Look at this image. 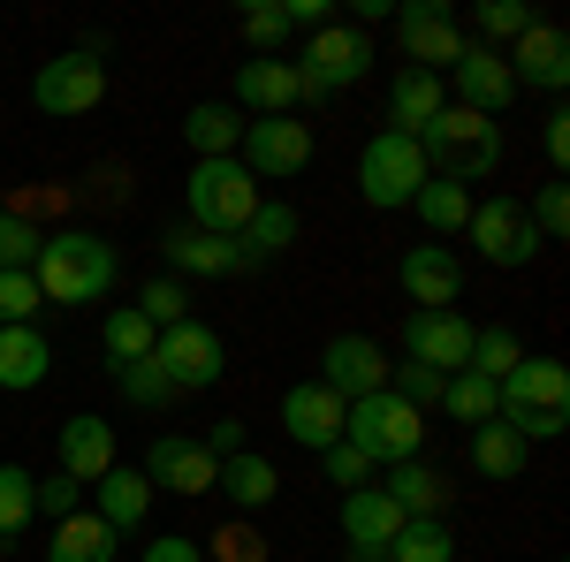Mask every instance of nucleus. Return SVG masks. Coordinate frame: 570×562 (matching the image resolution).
<instances>
[{
	"mask_svg": "<svg viewBox=\"0 0 570 562\" xmlns=\"http://www.w3.org/2000/svg\"><path fill=\"white\" fill-rule=\"evenodd\" d=\"M419 152H426V175L434 183H487V175L502 168V122H487V115H472V107H441L434 122L419 130Z\"/></svg>",
	"mask_w": 570,
	"mask_h": 562,
	"instance_id": "1",
	"label": "nucleus"
},
{
	"mask_svg": "<svg viewBox=\"0 0 570 562\" xmlns=\"http://www.w3.org/2000/svg\"><path fill=\"white\" fill-rule=\"evenodd\" d=\"M115 244H99L91 228H61V236H46L39 244V266H31V282H39L46 304H99L115 289Z\"/></svg>",
	"mask_w": 570,
	"mask_h": 562,
	"instance_id": "2",
	"label": "nucleus"
},
{
	"mask_svg": "<svg viewBox=\"0 0 570 562\" xmlns=\"http://www.w3.org/2000/svg\"><path fill=\"white\" fill-rule=\"evenodd\" d=\"M502 418L525 441H563L570 426V373L563 357H518L502 373Z\"/></svg>",
	"mask_w": 570,
	"mask_h": 562,
	"instance_id": "3",
	"label": "nucleus"
},
{
	"mask_svg": "<svg viewBox=\"0 0 570 562\" xmlns=\"http://www.w3.org/2000/svg\"><path fill=\"white\" fill-rule=\"evenodd\" d=\"M183 206H190V228H206V236H236L266 198H259V183L244 175V160H198L190 183H183Z\"/></svg>",
	"mask_w": 570,
	"mask_h": 562,
	"instance_id": "4",
	"label": "nucleus"
},
{
	"mask_svg": "<svg viewBox=\"0 0 570 562\" xmlns=\"http://www.w3.org/2000/svg\"><path fill=\"white\" fill-rule=\"evenodd\" d=\"M426 183H434V175H426V152H419V137L381 130L373 145H365V152H357V198H365L373 214H395V206H411Z\"/></svg>",
	"mask_w": 570,
	"mask_h": 562,
	"instance_id": "5",
	"label": "nucleus"
},
{
	"mask_svg": "<svg viewBox=\"0 0 570 562\" xmlns=\"http://www.w3.org/2000/svg\"><path fill=\"white\" fill-rule=\"evenodd\" d=\"M343 441H351V448H365L373 464H403V456H419L426 418L381 388V395H365V403H351V411H343Z\"/></svg>",
	"mask_w": 570,
	"mask_h": 562,
	"instance_id": "6",
	"label": "nucleus"
},
{
	"mask_svg": "<svg viewBox=\"0 0 570 562\" xmlns=\"http://www.w3.org/2000/svg\"><path fill=\"white\" fill-rule=\"evenodd\" d=\"M297 77H305V99H335V91L365 85V77H373V39H365L357 23H327V31L305 39Z\"/></svg>",
	"mask_w": 570,
	"mask_h": 562,
	"instance_id": "7",
	"label": "nucleus"
},
{
	"mask_svg": "<svg viewBox=\"0 0 570 562\" xmlns=\"http://www.w3.org/2000/svg\"><path fill=\"white\" fill-rule=\"evenodd\" d=\"M31 99H39V115H53V122L91 115V107L107 99V53H99V46H77V53H53V61H39Z\"/></svg>",
	"mask_w": 570,
	"mask_h": 562,
	"instance_id": "8",
	"label": "nucleus"
},
{
	"mask_svg": "<svg viewBox=\"0 0 570 562\" xmlns=\"http://www.w3.org/2000/svg\"><path fill=\"white\" fill-rule=\"evenodd\" d=\"M395 39H403V69H426V77H441V69H456V53H464V23L449 16V0H403L395 8Z\"/></svg>",
	"mask_w": 570,
	"mask_h": 562,
	"instance_id": "9",
	"label": "nucleus"
},
{
	"mask_svg": "<svg viewBox=\"0 0 570 562\" xmlns=\"http://www.w3.org/2000/svg\"><path fill=\"white\" fill-rule=\"evenodd\" d=\"M464 236L480 244L487 266H532V259H540V228H532L525 198H472Z\"/></svg>",
	"mask_w": 570,
	"mask_h": 562,
	"instance_id": "10",
	"label": "nucleus"
},
{
	"mask_svg": "<svg viewBox=\"0 0 570 562\" xmlns=\"http://www.w3.org/2000/svg\"><path fill=\"white\" fill-rule=\"evenodd\" d=\"M153 365L176 381V395H198V388H220V373H228V343H220L206 319H183V327H168V335L153 343Z\"/></svg>",
	"mask_w": 570,
	"mask_h": 562,
	"instance_id": "11",
	"label": "nucleus"
},
{
	"mask_svg": "<svg viewBox=\"0 0 570 562\" xmlns=\"http://www.w3.org/2000/svg\"><path fill=\"white\" fill-rule=\"evenodd\" d=\"M236 160H244V175H252V183H289V175H305V160H312V122H297V115L244 122Z\"/></svg>",
	"mask_w": 570,
	"mask_h": 562,
	"instance_id": "12",
	"label": "nucleus"
},
{
	"mask_svg": "<svg viewBox=\"0 0 570 562\" xmlns=\"http://www.w3.org/2000/svg\"><path fill=\"white\" fill-rule=\"evenodd\" d=\"M145 486L153 494H183V502H198V494H214V472L220 456L206 441H190V433H153V448H145Z\"/></svg>",
	"mask_w": 570,
	"mask_h": 562,
	"instance_id": "13",
	"label": "nucleus"
},
{
	"mask_svg": "<svg viewBox=\"0 0 570 562\" xmlns=\"http://www.w3.org/2000/svg\"><path fill=\"white\" fill-rule=\"evenodd\" d=\"M389 357H381V343L373 335H335V343L320 349V388H335L343 403H365V395L389 388Z\"/></svg>",
	"mask_w": 570,
	"mask_h": 562,
	"instance_id": "14",
	"label": "nucleus"
},
{
	"mask_svg": "<svg viewBox=\"0 0 570 562\" xmlns=\"http://www.w3.org/2000/svg\"><path fill=\"white\" fill-rule=\"evenodd\" d=\"M403 349H411V365H426V373H464L472 365V319L464 312H411L403 319Z\"/></svg>",
	"mask_w": 570,
	"mask_h": 562,
	"instance_id": "15",
	"label": "nucleus"
},
{
	"mask_svg": "<svg viewBox=\"0 0 570 562\" xmlns=\"http://www.w3.org/2000/svg\"><path fill=\"white\" fill-rule=\"evenodd\" d=\"M449 85H456V107H472V115H487V122H502V115H510V99H518V85H510V61H502V46H480V39L456 53Z\"/></svg>",
	"mask_w": 570,
	"mask_h": 562,
	"instance_id": "16",
	"label": "nucleus"
},
{
	"mask_svg": "<svg viewBox=\"0 0 570 562\" xmlns=\"http://www.w3.org/2000/svg\"><path fill=\"white\" fill-rule=\"evenodd\" d=\"M395 282H403V297L419 304V312H456V297H464V259L449 244H411L403 266H395Z\"/></svg>",
	"mask_w": 570,
	"mask_h": 562,
	"instance_id": "17",
	"label": "nucleus"
},
{
	"mask_svg": "<svg viewBox=\"0 0 570 562\" xmlns=\"http://www.w3.org/2000/svg\"><path fill=\"white\" fill-rule=\"evenodd\" d=\"M305 107V77H297V61H244L236 69V115H259V122H274V115H297Z\"/></svg>",
	"mask_w": 570,
	"mask_h": 562,
	"instance_id": "18",
	"label": "nucleus"
},
{
	"mask_svg": "<svg viewBox=\"0 0 570 562\" xmlns=\"http://www.w3.org/2000/svg\"><path fill=\"white\" fill-rule=\"evenodd\" d=\"M502 61H510V85H518V91H563L570 85V39H563V23H532Z\"/></svg>",
	"mask_w": 570,
	"mask_h": 562,
	"instance_id": "19",
	"label": "nucleus"
},
{
	"mask_svg": "<svg viewBox=\"0 0 570 562\" xmlns=\"http://www.w3.org/2000/svg\"><path fill=\"white\" fill-rule=\"evenodd\" d=\"M343 411H351V403H343L335 388L305 381V388H289V395H282V433H289L297 448H320V456H327V448L343 441Z\"/></svg>",
	"mask_w": 570,
	"mask_h": 562,
	"instance_id": "20",
	"label": "nucleus"
},
{
	"mask_svg": "<svg viewBox=\"0 0 570 562\" xmlns=\"http://www.w3.org/2000/svg\"><path fill=\"white\" fill-rule=\"evenodd\" d=\"M395 532H403V510H395L381 486H351V494H343V540H351V555L381 562Z\"/></svg>",
	"mask_w": 570,
	"mask_h": 562,
	"instance_id": "21",
	"label": "nucleus"
},
{
	"mask_svg": "<svg viewBox=\"0 0 570 562\" xmlns=\"http://www.w3.org/2000/svg\"><path fill=\"white\" fill-rule=\"evenodd\" d=\"M381 494H389L403 517H441L449 502H456V486H449V472H434L426 456H403V464H389V479H381Z\"/></svg>",
	"mask_w": 570,
	"mask_h": 562,
	"instance_id": "22",
	"label": "nucleus"
},
{
	"mask_svg": "<svg viewBox=\"0 0 570 562\" xmlns=\"http://www.w3.org/2000/svg\"><path fill=\"white\" fill-rule=\"evenodd\" d=\"M115 464H122V456H115V426H107V418H91V411H85V418L61 426V472L77 479V486H99Z\"/></svg>",
	"mask_w": 570,
	"mask_h": 562,
	"instance_id": "23",
	"label": "nucleus"
},
{
	"mask_svg": "<svg viewBox=\"0 0 570 562\" xmlns=\"http://www.w3.org/2000/svg\"><path fill=\"white\" fill-rule=\"evenodd\" d=\"M160 252H168L176 274H244L236 236H206V228H190V220H176V228L160 236Z\"/></svg>",
	"mask_w": 570,
	"mask_h": 562,
	"instance_id": "24",
	"label": "nucleus"
},
{
	"mask_svg": "<svg viewBox=\"0 0 570 562\" xmlns=\"http://www.w3.org/2000/svg\"><path fill=\"white\" fill-rule=\"evenodd\" d=\"M525 456L532 441L510 418H487V426H472V472L494 479V486H510V479H525Z\"/></svg>",
	"mask_w": 570,
	"mask_h": 562,
	"instance_id": "25",
	"label": "nucleus"
},
{
	"mask_svg": "<svg viewBox=\"0 0 570 562\" xmlns=\"http://www.w3.org/2000/svg\"><path fill=\"white\" fill-rule=\"evenodd\" d=\"M214 486H220V502H228V510H244V517H252V510H266V502L282 494V472H274L266 456H252V448H244V456H220Z\"/></svg>",
	"mask_w": 570,
	"mask_h": 562,
	"instance_id": "26",
	"label": "nucleus"
},
{
	"mask_svg": "<svg viewBox=\"0 0 570 562\" xmlns=\"http://www.w3.org/2000/svg\"><path fill=\"white\" fill-rule=\"evenodd\" d=\"M441 107H449V85H441V77H426V69H395L389 115H395V130H403V137H419Z\"/></svg>",
	"mask_w": 570,
	"mask_h": 562,
	"instance_id": "27",
	"label": "nucleus"
},
{
	"mask_svg": "<svg viewBox=\"0 0 570 562\" xmlns=\"http://www.w3.org/2000/svg\"><path fill=\"white\" fill-rule=\"evenodd\" d=\"M99 524H115V532H137V524L153 517V486H145V472L137 464H115V472L99 479V510H91Z\"/></svg>",
	"mask_w": 570,
	"mask_h": 562,
	"instance_id": "28",
	"label": "nucleus"
},
{
	"mask_svg": "<svg viewBox=\"0 0 570 562\" xmlns=\"http://www.w3.org/2000/svg\"><path fill=\"white\" fill-rule=\"evenodd\" d=\"M46 373H53V349H46L39 327H0V388L23 395V388H39Z\"/></svg>",
	"mask_w": 570,
	"mask_h": 562,
	"instance_id": "29",
	"label": "nucleus"
},
{
	"mask_svg": "<svg viewBox=\"0 0 570 562\" xmlns=\"http://www.w3.org/2000/svg\"><path fill=\"white\" fill-rule=\"evenodd\" d=\"M115 548H122V532H115V524H99L91 510H77V517L53 524L46 562H115Z\"/></svg>",
	"mask_w": 570,
	"mask_h": 562,
	"instance_id": "30",
	"label": "nucleus"
},
{
	"mask_svg": "<svg viewBox=\"0 0 570 562\" xmlns=\"http://www.w3.org/2000/svg\"><path fill=\"white\" fill-rule=\"evenodd\" d=\"M183 137H190V152H198V160H236L244 115H236V107H220V99H198V107L183 115Z\"/></svg>",
	"mask_w": 570,
	"mask_h": 562,
	"instance_id": "31",
	"label": "nucleus"
},
{
	"mask_svg": "<svg viewBox=\"0 0 570 562\" xmlns=\"http://www.w3.org/2000/svg\"><path fill=\"white\" fill-rule=\"evenodd\" d=\"M289 244H297V206H259V214L236 228V259H244V266L282 259Z\"/></svg>",
	"mask_w": 570,
	"mask_h": 562,
	"instance_id": "32",
	"label": "nucleus"
},
{
	"mask_svg": "<svg viewBox=\"0 0 570 562\" xmlns=\"http://www.w3.org/2000/svg\"><path fill=\"white\" fill-rule=\"evenodd\" d=\"M153 343H160V335H153V319H145L137 304H115V312L99 319V349H107V365H115V373L137 365V357H153Z\"/></svg>",
	"mask_w": 570,
	"mask_h": 562,
	"instance_id": "33",
	"label": "nucleus"
},
{
	"mask_svg": "<svg viewBox=\"0 0 570 562\" xmlns=\"http://www.w3.org/2000/svg\"><path fill=\"white\" fill-rule=\"evenodd\" d=\"M381 562H456V532H449V517H403Z\"/></svg>",
	"mask_w": 570,
	"mask_h": 562,
	"instance_id": "34",
	"label": "nucleus"
},
{
	"mask_svg": "<svg viewBox=\"0 0 570 562\" xmlns=\"http://www.w3.org/2000/svg\"><path fill=\"white\" fill-rule=\"evenodd\" d=\"M441 411L464 418V426H487V418H502V388L480 381V373H449L441 381Z\"/></svg>",
	"mask_w": 570,
	"mask_h": 562,
	"instance_id": "35",
	"label": "nucleus"
},
{
	"mask_svg": "<svg viewBox=\"0 0 570 562\" xmlns=\"http://www.w3.org/2000/svg\"><path fill=\"white\" fill-rule=\"evenodd\" d=\"M297 39V23H289V8L282 0H259V8H244V46H252V61H274V53H289Z\"/></svg>",
	"mask_w": 570,
	"mask_h": 562,
	"instance_id": "36",
	"label": "nucleus"
},
{
	"mask_svg": "<svg viewBox=\"0 0 570 562\" xmlns=\"http://www.w3.org/2000/svg\"><path fill=\"white\" fill-rule=\"evenodd\" d=\"M411 214L426 220L434 236H456V228L472 220V190H464V183H426V190L411 198Z\"/></svg>",
	"mask_w": 570,
	"mask_h": 562,
	"instance_id": "37",
	"label": "nucleus"
},
{
	"mask_svg": "<svg viewBox=\"0 0 570 562\" xmlns=\"http://www.w3.org/2000/svg\"><path fill=\"white\" fill-rule=\"evenodd\" d=\"M137 312L153 319V335H168V327H183V319H190V289H183L176 274H153V282L137 289Z\"/></svg>",
	"mask_w": 570,
	"mask_h": 562,
	"instance_id": "38",
	"label": "nucleus"
},
{
	"mask_svg": "<svg viewBox=\"0 0 570 562\" xmlns=\"http://www.w3.org/2000/svg\"><path fill=\"white\" fill-rule=\"evenodd\" d=\"M518 357H525V343H518L510 327H472V365H464V373H480V381L502 388V373H510Z\"/></svg>",
	"mask_w": 570,
	"mask_h": 562,
	"instance_id": "39",
	"label": "nucleus"
},
{
	"mask_svg": "<svg viewBox=\"0 0 570 562\" xmlns=\"http://www.w3.org/2000/svg\"><path fill=\"white\" fill-rule=\"evenodd\" d=\"M31 486H39V479L23 472V464H0V540H16L23 524L39 517V510H31Z\"/></svg>",
	"mask_w": 570,
	"mask_h": 562,
	"instance_id": "40",
	"label": "nucleus"
},
{
	"mask_svg": "<svg viewBox=\"0 0 570 562\" xmlns=\"http://www.w3.org/2000/svg\"><path fill=\"white\" fill-rule=\"evenodd\" d=\"M39 220H23V214H0V274H31L39 266Z\"/></svg>",
	"mask_w": 570,
	"mask_h": 562,
	"instance_id": "41",
	"label": "nucleus"
},
{
	"mask_svg": "<svg viewBox=\"0 0 570 562\" xmlns=\"http://www.w3.org/2000/svg\"><path fill=\"white\" fill-rule=\"evenodd\" d=\"M115 381H122V395H130L137 411H168V403H176V381H168V373H160L153 357H137V365H122Z\"/></svg>",
	"mask_w": 570,
	"mask_h": 562,
	"instance_id": "42",
	"label": "nucleus"
},
{
	"mask_svg": "<svg viewBox=\"0 0 570 562\" xmlns=\"http://www.w3.org/2000/svg\"><path fill=\"white\" fill-rule=\"evenodd\" d=\"M532 23H540V16H532L525 0H480V46H494V39H525Z\"/></svg>",
	"mask_w": 570,
	"mask_h": 562,
	"instance_id": "43",
	"label": "nucleus"
},
{
	"mask_svg": "<svg viewBox=\"0 0 570 562\" xmlns=\"http://www.w3.org/2000/svg\"><path fill=\"white\" fill-rule=\"evenodd\" d=\"M206 562H266V532L259 524H220L206 540Z\"/></svg>",
	"mask_w": 570,
	"mask_h": 562,
	"instance_id": "44",
	"label": "nucleus"
},
{
	"mask_svg": "<svg viewBox=\"0 0 570 562\" xmlns=\"http://www.w3.org/2000/svg\"><path fill=\"white\" fill-rule=\"evenodd\" d=\"M39 282L31 274H0V327H31L39 319Z\"/></svg>",
	"mask_w": 570,
	"mask_h": 562,
	"instance_id": "45",
	"label": "nucleus"
},
{
	"mask_svg": "<svg viewBox=\"0 0 570 562\" xmlns=\"http://www.w3.org/2000/svg\"><path fill=\"white\" fill-rule=\"evenodd\" d=\"M77 502H85V486H77L69 472H46L39 486H31V510H39V517H53V524L77 517Z\"/></svg>",
	"mask_w": 570,
	"mask_h": 562,
	"instance_id": "46",
	"label": "nucleus"
},
{
	"mask_svg": "<svg viewBox=\"0 0 570 562\" xmlns=\"http://www.w3.org/2000/svg\"><path fill=\"white\" fill-rule=\"evenodd\" d=\"M525 214H532V228H540V244H548V236H563V228H570V190H563V183H548Z\"/></svg>",
	"mask_w": 570,
	"mask_h": 562,
	"instance_id": "47",
	"label": "nucleus"
},
{
	"mask_svg": "<svg viewBox=\"0 0 570 562\" xmlns=\"http://www.w3.org/2000/svg\"><path fill=\"white\" fill-rule=\"evenodd\" d=\"M373 472H381V464H373L365 448H351V441L327 448V479H335V486H373Z\"/></svg>",
	"mask_w": 570,
	"mask_h": 562,
	"instance_id": "48",
	"label": "nucleus"
},
{
	"mask_svg": "<svg viewBox=\"0 0 570 562\" xmlns=\"http://www.w3.org/2000/svg\"><path fill=\"white\" fill-rule=\"evenodd\" d=\"M137 562H206V548H198V540H183V532H160Z\"/></svg>",
	"mask_w": 570,
	"mask_h": 562,
	"instance_id": "49",
	"label": "nucleus"
},
{
	"mask_svg": "<svg viewBox=\"0 0 570 562\" xmlns=\"http://www.w3.org/2000/svg\"><path fill=\"white\" fill-rule=\"evenodd\" d=\"M548 160H556V168H570V107H556V115H548Z\"/></svg>",
	"mask_w": 570,
	"mask_h": 562,
	"instance_id": "50",
	"label": "nucleus"
},
{
	"mask_svg": "<svg viewBox=\"0 0 570 562\" xmlns=\"http://www.w3.org/2000/svg\"><path fill=\"white\" fill-rule=\"evenodd\" d=\"M206 448H214V456H244V418H220V426L206 433Z\"/></svg>",
	"mask_w": 570,
	"mask_h": 562,
	"instance_id": "51",
	"label": "nucleus"
},
{
	"mask_svg": "<svg viewBox=\"0 0 570 562\" xmlns=\"http://www.w3.org/2000/svg\"><path fill=\"white\" fill-rule=\"evenodd\" d=\"M395 16V0H357V31H365V23H389Z\"/></svg>",
	"mask_w": 570,
	"mask_h": 562,
	"instance_id": "52",
	"label": "nucleus"
},
{
	"mask_svg": "<svg viewBox=\"0 0 570 562\" xmlns=\"http://www.w3.org/2000/svg\"><path fill=\"white\" fill-rule=\"evenodd\" d=\"M343 562H365V555H343Z\"/></svg>",
	"mask_w": 570,
	"mask_h": 562,
	"instance_id": "53",
	"label": "nucleus"
}]
</instances>
